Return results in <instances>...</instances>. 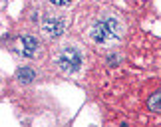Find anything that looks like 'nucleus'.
<instances>
[{"mask_svg": "<svg viewBox=\"0 0 161 127\" xmlns=\"http://www.w3.org/2000/svg\"><path fill=\"white\" fill-rule=\"evenodd\" d=\"M92 40L96 44H102V46H108V44H114L115 40H119L121 36V26L115 18H102L97 20L94 26H92Z\"/></svg>", "mask_w": 161, "mask_h": 127, "instance_id": "nucleus-1", "label": "nucleus"}, {"mask_svg": "<svg viewBox=\"0 0 161 127\" xmlns=\"http://www.w3.org/2000/svg\"><path fill=\"white\" fill-rule=\"evenodd\" d=\"M58 66L62 71L66 74H74L82 68V54H80L78 48L74 46H66L64 50L58 54Z\"/></svg>", "mask_w": 161, "mask_h": 127, "instance_id": "nucleus-2", "label": "nucleus"}, {"mask_svg": "<svg viewBox=\"0 0 161 127\" xmlns=\"http://www.w3.org/2000/svg\"><path fill=\"white\" fill-rule=\"evenodd\" d=\"M42 28H44V32L50 36V38H58V36L64 32V28H66V20L62 16L48 14L44 18V22H42Z\"/></svg>", "mask_w": 161, "mask_h": 127, "instance_id": "nucleus-3", "label": "nucleus"}, {"mask_svg": "<svg viewBox=\"0 0 161 127\" xmlns=\"http://www.w3.org/2000/svg\"><path fill=\"white\" fill-rule=\"evenodd\" d=\"M38 48H40V44H38V40H36L34 36L26 34V36H22V38H20V52L26 58H32L34 54L38 52Z\"/></svg>", "mask_w": 161, "mask_h": 127, "instance_id": "nucleus-4", "label": "nucleus"}, {"mask_svg": "<svg viewBox=\"0 0 161 127\" xmlns=\"http://www.w3.org/2000/svg\"><path fill=\"white\" fill-rule=\"evenodd\" d=\"M34 77H36V74H34V71L30 70V68H22L20 71H18V80H20V82H24V83L32 82Z\"/></svg>", "mask_w": 161, "mask_h": 127, "instance_id": "nucleus-5", "label": "nucleus"}, {"mask_svg": "<svg viewBox=\"0 0 161 127\" xmlns=\"http://www.w3.org/2000/svg\"><path fill=\"white\" fill-rule=\"evenodd\" d=\"M149 107H151L153 111L161 113V92H157L155 95H151V99H149Z\"/></svg>", "mask_w": 161, "mask_h": 127, "instance_id": "nucleus-6", "label": "nucleus"}, {"mask_svg": "<svg viewBox=\"0 0 161 127\" xmlns=\"http://www.w3.org/2000/svg\"><path fill=\"white\" fill-rule=\"evenodd\" d=\"M52 4H56V6H66V4H70L72 0H50Z\"/></svg>", "mask_w": 161, "mask_h": 127, "instance_id": "nucleus-7", "label": "nucleus"}]
</instances>
